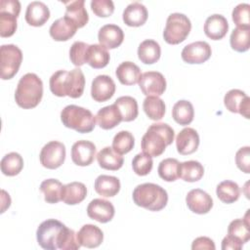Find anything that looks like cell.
Segmentation results:
<instances>
[{
  "label": "cell",
  "mask_w": 250,
  "mask_h": 250,
  "mask_svg": "<svg viewBox=\"0 0 250 250\" xmlns=\"http://www.w3.org/2000/svg\"><path fill=\"white\" fill-rule=\"evenodd\" d=\"M36 239L38 244L46 250H77L81 247L77 233L55 219L46 220L39 225Z\"/></svg>",
  "instance_id": "obj_1"
},
{
  "label": "cell",
  "mask_w": 250,
  "mask_h": 250,
  "mask_svg": "<svg viewBox=\"0 0 250 250\" xmlns=\"http://www.w3.org/2000/svg\"><path fill=\"white\" fill-rule=\"evenodd\" d=\"M49 85L51 92L57 97L68 96L77 99L84 92L85 76L79 67L70 71L61 69L52 74Z\"/></svg>",
  "instance_id": "obj_2"
},
{
  "label": "cell",
  "mask_w": 250,
  "mask_h": 250,
  "mask_svg": "<svg viewBox=\"0 0 250 250\" xmlns=\"http://www.w3.org/2000/svg\"><path fill=\"white\" fill-rule=\"evenodd\" d=\"M174 137L175 132L167 123L151 124L142 138L143 152L151 157L159 156L164 152L166 146L173 143Z\"/></svg>",
  "instance_id": "obj_3"
},
{
  "label": "cell",
  "mask_w": 250,
  "mask_h": 250,
  "mask_svg": "<svg viewBox=\"0 0 250 250\" xmlns=\"http://www.w3.org/2000/svg\"><path fill=\"white\" fill-rule=\"evenodd\" d=\"M43 96V82L35 73L22 75L18 83L15 100L19 106L28 109L38 105Z\"/></svg>",
  "instance_id": "obj_4"
},
{
  "label": "cell",
  "mask_w": 250,
  "mask_h": 250,
  "mask_svg": "<svg viewBox=\"0 0 250 250\" xmlns=\"http://www.w3.org/2000/svg\"><path fill=\"white\" fill-rule=\"evenodd\" d=\"M133 201L136 205L149 211H160L168 202L167 191L159 185L145 183L133 190Z\"/></svg>",
  "instance_id": "obj_5"
},
{
  "label": "cell",
  "mask_w": 250,
  "mask_h": 250,
  "mask_svg": "<svg viewBox=\"0 0 250 250\" xmlns=\"http://www.w3.org/2000/svg\"><path fill=\"white\" fill-rule=\"evenodd\" d=\"M62 124L78 133H90L96 125V116L91 110L75 104H68L61 111Z\"/></svg>",
  "instance_id": "obj_6"
},
{
  "label": "cell",
  "mask_w": 250,
  "mask_h": 250,
  "mask_svg": "<svg viewBox=\"0 0 250 250\" xmlns=\"http://www.w3.org/2000/svg\"><path fill=\"white\" fill-rule=\"evenodd\" d=\"M190 29L191 22L186 15L181 13H172L167 18L163 31V38L168 44H180L188 36Z\"/></svg>",
  "instance_id": "obj_7"
},
{
  "label": "cell",
  "mask_w": 250,
  "mask_h": 250,
  "mask_svg": "<svg viewBox=\"0 0 250 250\" xmlns=\"http://www.w3.org/2000/svg\"><path fill=\"white\" fill-rule=\"evenodd\" d=\"M22 62L21 50L14 44H5L0 47V70L1 78L8 80L13 78Z\"/></svg>",
  "instance_id": "obj_8"
},
{
  "label": "cell",
  "mask_w": 250,
  "mask_h": 250,
  "mask_svg": "<svg viewBox=\"0 0 250 250\" xmlns=\"http://www.w3.org/2000/svg\"><path fill=\"white\" fill-rule=\"evenodd\" d=\"M21 12L18 0H1L0 2V35L10 37L17 30V18Z\"/></svg>",
  "instance_id": "obj_9"
},
{
  "label": "cell",
  "mask_w": 250,
  "mask_h": 250,
  "mask_svg": "<svg viewBox=\"0 0 250 250\" xmlns=\"http://www.w3.org/2000/svg\"><path fill=\"white\" fill-rule=\"evenodd\" d=\"M40 163L47 169H57L62 166L65 160V146L58 141L47 143L39 154Z\"/></svg>",
  "instance_id": "obj_10"
},
{
  "label": "cell",
  "mask_w": 250,
  "mask_h": 250,
  "mask_svg": "<svg viewBox=\"0 0 250 250\" xmlns=\"http://www.w3.org/2000/svg\"><path fill=\"white\" fill-rule=\"evenodd\" d=\"M139 86L144 95L161 96L166 90V79L161 72L146 71L142 74Z\"/></svg>",
  "instance_id": "obj_11"
},
{
  "label": "cell",
  "mask_w": 250,
  "mask_h": 250,
  "mask_svg": "<svg viewBox=\"0 0 250 250\" xmlns=\"http://www.w3.org/2000/svg\"><path fill=\"white\" fill-rule=\"evenodd\" d=\"M224 104L228 110L240 113L246 119L249 118L250 98L239 89H231L224 97Z\"/></svg>",
  "instance_id": "obj_12"
},
{
  "label": "cell",
  "mask_w": 250,
  "mask_h": 250,
  "mask_svg": "<svg viewBox=\"0 0 250 250\" xmlns=\"http://www.w3.org/2000/svg\"><path fill=\"white\" fill-rule=\"evenodd\" d=\"M212 49L205 41H195L188 44L182 50L181 56L188 63H203L210 59Z\"/></svg>",
  "instance_id": "obj_13"
},
{
  "label": "cell",
  "mask_w": 250,
  "mask_h": 250,
  "mask_svg": "<svg viewBox=\"0 0 250 250\" xmlns=\"http://www.w3.org/2000/svg\"><path fill=\"white\" fill-rule=\"evenodd\" d=\"M115 93V83L113 79L105 74L98 75L91 85V97L94 101L103 103L109 100Z\"/></svg>",
  "instance_id": "obj_14"
},
{
  "label": "cell",
  "mask_w": 250,
  "mask_h": 250,
  "mask_svg": "<svg viewBox=\"0 0 250 250\" xmlns=\"http://www.w3.org/2000/svg\"><path fill=\"white\" fill-rule=\"evenodd\" d=\"M114 214L115 209L113 204L103 198H95L87 206L88 217L102 224L110 222Z\"/></svg>",
  "instance_id": "obj_15"
},
{
  "label": "cell",
  "mask_w": 250,
  "mask_h": 250,
  "mask_svg": "<svg viewBox=\"0 0 250 250\" xmlns=\"http://www.w3.org/2000/svg\"><path fill=\"white\" fill-rule=\"evenodd\" d=\"M186 202L188 209L195 214H206L213 207L212 197L203 189L193 188L186 196Z\"/></svg>",
  "instance_id": "obj_16"
},
{
  "label": "cell",
  "mask_w": 250,
  "mask_h": 250,
  "mask_svg": "<svg viewBox=\"0 0 250 250\" xmlns=\"http://www.w3.org/2000/svg\"><path fill=\"white\" fill-rule=\"evenodd\" d=\"M96 150L94 143L86 140L77 141L71 147V159L78 166H88L94 161Z\"/></svg>",
  "instance_id": "obj_17"
},
{
  "label": "cell",
  "mask_w": 250,
  "mask_h": 250,
  "mask_svg": "<svg viewBox=\"0 0 250 250\" xmlns=\"http://www.w3.org/2000/svg\"><path fill=\"white\" fill-rule=\"evenodd\" d=\"M199 146V135L193 128H184L176 138L177 150L182 155L195 152Z\"/></svg>",
  "instance_id": "obj_18"
},
{
  "label": "cell",
  "mask_w": 250,
  "mask_h": 250,
  "mask_svg": "<svg viewBox=\"0 0 250 250\" xmlns=\"http://www.w3.org/2000/svg\"><path fill=\"white\" fill-rule=\"evenodd\" d=\"M98 40L106 49L119 47L124 40V33L120 26L112 23L103 25L98 32Z\"/></svg>",
  "instance_id": "obj_19"
},
{
  "label": "cell",
  "mask_w": 250,
  "mask_h": 250,
  "mask_svg": "<svg viewBox=\"0 0 250 250\" xmlns=\"http://www.w3.org/2000/svg\"><path fill=\"white\" fill-rule=\"evenodd\" d=\"M228 30L229 22L227 19L220 14L211 15L205 21L204 33L212 40H220L224 38Z\"/></svg>",
  "instance_id": "obj_20"
},
{
  "label": "cell",
  "mask_w": 250,
  "mask_h": 250,
  "mask_svg": "<svg viewBox=\"0 0 250 250\" xmlns=\"http://www.w3.org/2000/svg\"><path fill=\"white\" fill-rule=\"evenodd\" d=\"M148 13L146 6L137 1L130 3L125 8L122 15V19L125 24L134 27L143 25L146 21Z\"/></svg>",
  "instance_id": "obj_21"
},
{
  "label": "cell",
  "mask_w": 250,
  "mask_h": 250,
  "mask_svg": "<svg viewBox=\"0 0 250 250\" xmlns=\"http://www.w3.org/2000/svg\"><path fill=\"white\" fill-rule=\"evenodd\" d=\"M50 18L48 6L41 1H32L26 7L25 21L29 25L42 26Z\"/></svg>",
  "instance_id": "obj_22"
},
{
  "label": "cell",
  "mask_w": 250,
  "mask_h": 250,
  "mask_svg": "<svg viewBox=\"0 0 250 250\" xmlns=\"http://www.w3.org/2000/svg\"><path fill=\"white\" fill-rule=\"evenodd\" d=\"M77 30V26L68 18L62 17L56 20L50 26L51 37L56 41H67Z\"/></svg>",
  "instance_id": "obj_23"
},
{
  "label": "cell",
  "mask_w": 250,
  "mask_h": 250,
  "mask_svg": "<svg viewBox=\"0 0 250 250\" xmlns=\"http://www.w3.org/2000/svg\"><path fill=\"white\" fill-rule=\"evenodd\" d=\"M77 238L81 246L96 248L102 244L104 240V232L99 227L92 224H86L78 230Z\"/></svg>",
  "instance_id": "obj_24"
},
{
  "label": "cell",
  "mask_w": 250,
  "mask_h": 250,
  "mask_svg": "<svg viewBox=\"0 0 250 250\" xmlns=\"http://www.w3.org/2000/svg\"><path fill=\"white\" fill-rule=\"evenodd\" d=\"M63 4L65 5L64 17L73 21L77 28H81L87 24L89 21V15L86 11L84 0L68 1L63 2Z\"/></svg>",
  "instance_id": "obj_25"
},
{
  "label": "cell",
  "mask_w": 250,
  "mask_h": 250,
  "mask_svg": "<svg viewBox=\"0 0 250 250\" xmlns=\"http://www.w3.org/2000/svg\"><path fill=\"white\" fill-rule=\"evenodd\" d=\"M96 120L102 129L109 130L122 121V116L117 106L113 104L99 109L96 115Z\"/></svg>",
  "instance_id": "obj_26"
},
{
  "label": "cell",
  "mask_w": 250,
  "mask_h": 250,
  "mask_svg": "<svg viewBox=\"0 0 250 250\" xmlns=\"http://www.w3.org/2000/svg\"><path fill=\"white\" fill-rule=\"evenodd\" d=\"M115 75L121 84L130 86L139 83L142 72L140 67L136 63L127 61L121 62L117 66L115 70Z\"/></svg>",
  "instance_id": "obj_27"
},
{
  "label": "cell",
  "mask_w": 250,
  "mask_h": 250,
  "mask_svg": "<svg viewBox=\"0 0 250 250\" xmlns=\"http://www.w3.org/2000/svg\"><path fill=\"white\" fill-rule=\"evenodd\" d=\"M97 160L103 169L116 171L123 166L124 159L121 154L113 150L111 146H104L97 154Z\"/></svg>",
  "instance_id": "obj_28"
},
{
  "label": "cell",
  "mask_w": 250,
  "mask_h": 250,
  "mask_svg": "<svg viewBox=\"0 0 250 250\" xmlns=\"http://www.w3.org/2000/svg\"><path fill=\"white\" fill-rule=\"evenodd\" d=\"M95 190L104 197H112L120 190V181L118 178L109 175H100L95 180Z\"/></svg>",
  "instance_id": "obj_29"
},
{
  "label": "cell",
  "mask_w": 250,
  "mask_h": 250,
  "mask_svg": "<svg viewBox=\"0 0 250 250\" xmlns=\"http://www.w3.org/2000/svg\"><path fill=\"white\" fill-rule=\"evenodd\" d=\"M87 195V188L83 183L71 182L63 185L62 201L67 205H75L82 202Z\"/></svg>",
  "instance_id": "obj_30"
},
{
  "label": "cell",
  "mask_w": 250,
  "mask_h": 250,
  "mask_svg": "<svg viewBox=\"0 0 250 250\" xmlns=\"http://www.w3.org/2000/svg\"><path fill=\"white\" fill-rule=\"evenodd\" d=\"M161 56L160 45L152 39H146L138 47L139 60L146 64L156 62Z\"/></svg>",
  "instance_id": "obj_31"
},
{
  "label": "cell",
  "mask_w": 250,
  "mask_h": 250,
  "mask_svg": "<svg viewBox=\"0 0 250 250\" xmlns=\"http://www.w3.org/2000/svg\"><path fill=\"white\" fill-rule=\"evenodd\" d=\"M109 53L106 48L101 44L89 45L86 55V63L93 68H103L109 62Z\"/></svg>",
  "instance_id": "obj_32"
},
{
  "label": "cell",
  "mask_w": 250,
  "mask_h": 250,
  "mask_svg": "<svg viewBox=\"0 0 250 250\" xmlns=\"http://www.w3.org/2000/svg\"><path fill=\"white\" fill-rule=\"evenodd\" d=\"M204 175L203 165L196 160H188L179 165V178L186 182L193 183L199 181Z\"/></svg>",
  "instance_id": "obj_33"
},
{
  "label": "cell",
  "mask_w": 250,
  "mask_h": 250,
  "mask_svg": "<svg viewBox=\"0 0 250 250\" xmlns=\"http://www.w3.org/2000/svg\"><path fill=\"white\" fill-rule=\"evenodd\" d=\"M172 117L180 125H188L194 117L193 105L186 100L178 101L172 108Z\"/></svg>",
  "instance_id": "obj_34"
},
{
  "label": "cell",
  "mask_w": 250,
  "mask_h": 250,
  "mask_svg": "<svg viewBox=\"0 0 250 250\" xmlns=\"http://www.w3.org/2000/svg\"><path fill=\"white\" fill-rule=\"evenodd\" d=\"M63 185L57 179L44 180L40 185V190L44 194L47 203L55 204L62 200Z\"/></svg>",
  "instance_id": "obj_35"
},
{
  "label": "cell",
  "mask_w": 250,
  "mask_h": 250,
  "mask_svg": "<svg viewBox=\"0 0 250 250\" xmlns=\"http://www.w3.org/2000/svg\"><path fill=\"white\" fill-rule=\"evenodd\" d=\"M114 104L117 106L121 113L122 121L129 122L137 118L139 110L138 103L135 98L131 96H122L116 99Z\"/></svg>",
  "instance_id": "obj_36"
},
{
  "label": "cell",
  "mask_w": 250,
  "mask_h": 250,
  "mask_svg": "<svg viewBox=\"0 0 250 250\" xmlns=\"http://www.w3.org/2000/svg\"><path fill=\"white\" fill-rule=\"evenodd\" d=\"M216 194L222 202L230 204L238 200L240 196V188L235 182L229 180L223 181L217 186Z\"/></svg>",
  "instance_id": "obj_37"
},
{
  "label": "cell",
  "mask_w": 250,
  "mask_h": 250,
  "mask_svg": "<svg viewBox=\"0 0 250 250\" xmlns=\"http://www.w3.org/2000/svg\"><path fill=\"white\" fill-rule=\"evenodd\" d=\"M249 210H247L243 219H235L231 221L228 228V234L235 237L243 244L250 239V227H249Z\"/></svg>",
  "instance_id": "obj_38"
},
{
  "label": "cell",
  "mask_w": 250,
  "mask_h": 250,
  "mask_svg": "<svg viewBox=\"0 0 250 250\" xmlns=\"http://www.w3.org/2000/svg\"><path fill=\"white\" fill-rule=\"evenodd\" d=\"M143 108L147 117L154 121L162 119L165 114V104L157 96H147L144 100Z\"/></svg>",
  "instance_id": "obj_39"
},
{
  "label": "cell",
  "mask_w": 250,
  "mask_h": 250,
  "mask_svg": "<svg viewBox=\"0 0 250 250\" xmlns=\"http://www.w3.org/2000/svg\"><path fill=\"white\" fill-rule=\"evenodd\" d=\"M230 47L236 52H246L250 46V27H236L229 37Z\"/></svg>",
  "instance_id": "obj_40"
},
{
  "label": "cell",
  "mask_w": 250,
  "mask_h": 250,
  "mask_svg": "<svg viewBox=\"0 0 250 250\" xmlns=\"http://www.w3.org/2000/svg\"><path fill=\"white\" fill-rule=\"evenodd\" d=\"M22 168L23 159L18 152L7 153L1 159V171L6 176H16L22 170Z\"/></svg>",
  "instance_id": "obj_41"
},
{
  "label": "cell",
  "mask_w": 250,
  "mask_h": 250,
  "mask_svg": "<svg viewBox=\"0 0 250 250\" xmlns=\"http://www.w3.org/2000/svg\"><path fill=\"white\" fill-rule=\"evenodd\" d=\"M135 145V139L132 133L122 130L118 132L112 140V148L119 154H125L131 151Z\"/></svg>",
  "instance_id": "obj_42"
},
{
  "label": "cell",
  "mask_w": 250,
  "mask_h": 250,
  "mask_svg": "<svg viewBox=\"0 0 250 250\" xmlns=\"http://www.w3.org/2000/svg\"><path fill=\"white\" fill-rule=\"evenodd\" d=\"M180 162L176 158H166L162 160L157 168L159 177L166 182H174L179 178Z\"/></svg>",
  "instance_id": "obj_43"
},
{
  "label": "cell",
  "mask_w": 250,
  "mask_h": 250,
  "mask_svg": "<svg viewBox=\"0 0 250 250\" xmlns=\"http://www.w3.org/2000/svg\"><path fill=\"white\" fill-rule=\"evenodd\" d=\"M153 166L152 157L145 152L138 153L132 160L133 171L138 176H146L150 173Z\"/></svg>",
  "instance_id": "obj_44"
},
{
  "label": "cell",
  "mask_w": 250,
  "mask_h": 250,
  "mask_svg": "<svg viewBox=\"0 0 250 250\" xmlns=\"http://www.w3.org/2000/svg\"><path fill=\"white\" fill-rule=\"evenodd\" d=\"M232 21L237 27H250V5L240 3L232 10Z\"/></svg>",
  "instance_id": "obj_45"
},
{
  "label": "cell",
  "mask_w": 250,
  "mask_h": 250,
  "mask_svg": "<svg viewBox=\"0 0 250 250\" xmlns=\"http://www.w3.org/2000/svg\"><path fill=\"white\" fill-rule=\"evenodd\" d=\"M89 44L82 41H75L69 50V59L75 66H81L86 63V55Z\"/></svg>",
  "instance_id": "obj_46"
},
{
  "label": "cell",
  "mask_w": 250,
  "mask_h": 250,
  "mask_svg": "<svg viewBox=\"0 0 250 250\" xmlns=\"http://www.w3.org/2000/svg\"><path fill=\"white\" fill-rule=\"evenodd\" d=\"M91 9L96 16L105 18L114 12V4L111 0H92Z\"/></svg>",
  "instance_id": "obj_47"
},
{
  "label": "cell",
  "mask_w": 250,
  "mask_h": 250,
  "mask_svg": "<svg viewBox=\"0 0 250 250\" xmlns=\"http://www.w3.org/2000/svg\"><path fill=\"white\" fill-rule=\"evenodd\" d=\"M235 163L242 172L250 173V147L243 146L240 147L235 154Z\"/></svg>",
  "instance_id": "obj_48"
},
{
  "label": "cell",
  "mask_w": 250,
  "mask_h": 250,
  "mask_svg": "<svg viewBox=\"0 0 250 250\" xmlns=\"http://www.w3.org/2000/svg\"><path fill=\"white\" fill-rule=\"evenodd\" d=\"M215 247V243L214 241L207 237V236H199L197 238H195L192 241L191 244V249L192 250H196V249H208V250H214Z\"/></svg>",
  "instance_id": "obj_49"
},
{
  "label": "cell",
  "mask_w": 250,
  "mask_h": 250,
  "mask_svg": "<svg viewBox=\"0 0 250 250\" xmlns=\"http://www.w3.org/2000/svg\"><path fill=\"white\" fill-rule=\"evenodd\" d=\"M243 246V243L241 241H239L238 239H236L235 237L228 234L227 236L224 237L223 241H222V249L223 250H240Z\"/></svg>",
  "instance_id": "obj_50"
}]
</instances>
